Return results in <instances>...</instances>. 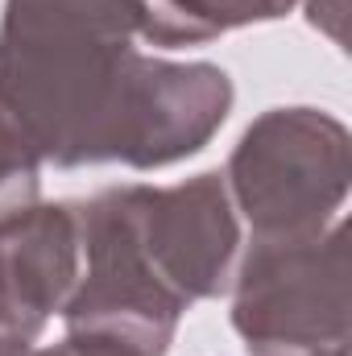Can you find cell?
Instances as JSON below:
<instances>
[{
	"mask_svg": "<svg viewBox=\"0 0 352 356\" xmlns=\"http://www.w3.org/2000/svg\"><path fill=\"white\" fill-rule=\"evenodd\" d=\"M145 21V0H4L0 108L42 162L162 170L220 133L228 71L141 50Z\"/></svg>",
	"mask_w": 352,
	"mask_h": 356,
	"instance_id": "6da1fadb",
	"label": "cell"
},
{
	"mask_svg": "<svg viewBox=\"0 0 352 356\" xmlns=\"http://www.w3.org/2000/svg\"><path fill=\"white\" fill-rule=\"evenodd\" d=\"M83 269L63 307L67 327H104L166 356L178 319L228 290L241 220L224 175L175 186H108L75 203Z\"/></svg>",
	"mask_w": 352,
	"mask_h": 356,
	"instance_id": "7a4b0ae2",
	"label": "cell"
},
{
	"mask_svg": "<svg viewBox=\"0 0 352 356\" xmlns=\"http://www.w3.org/2000/svg\"><path fill=\"white\" fill-rule=\"evenodd\" d=\"M232 327L253 356H349V228L249 236L232 269Z\"/></svg>",
	"mask_w": 352,
	"mask_h": 356,
	"instance_id": "3957f363",
	"label": "cell"
},
{
	"mask_svg": "<svg viewBox=\"0 0 352 356\" xmlns=\"http://www.w3.org/2000/svg\"><path fill=\"white\" fill-rule=\"evenodd\" d=\"M352 182L349 129L319 108H269L237 141L224 186L249 236H311L340 220Z\"/></svg>",
	"mask_w": 352,
	"mask_h": 356,
	"instance_id": "277c9868",
	"label": "cell"
},
{
	"mask_svg": "<svg viewBox=\"0 0 352 356\" xmlns=\"http://www.w3.org/2000/svg\"><path fill=\"white\" fill-rule=\"evenodd\" d=\"M83 269L75 203H33L0 220V356H25L63 315Z\"/></svg>",
	"mask_w": 352,
	"mask_h": 356,
	"instance_id": "5b68a950",
	"label": "cell"
},
{
	"mask_svg": "<svg viewBox=\"0 0 352 356\" xmlns=\"http://www.w3.org/2000/svg\"><path fill=\"white\" fill-rule=\"evenodd\" d=\"M303 0H145L150 21L145 38L158 50H182L211 38H224L245 25L286 17Z\"/></svg>",
	"mask_w": 352,
	"mask_h": 356,
	"instance_id": "8992f818",
	"label": "cell"
},
{
	"mask_svg": "<svg viewBox=\"0 0 352 356\" xmlns=\"http://www.w3.org/2000/svg\"><path fill=\"white\" fill-rule=\"evenodd\" d=\"M42 158L33 141L21 133V124L0 108V220L17 216L38 203L42 191Z\"/></svg>",
	"mask_w": 352,
	"mask_h": 356,
	"instance_id": "52a82bcc",
	"label": "cell"
},
{
	"mask_svg": "<svg viewBox=\"0 0 352 356\" xmlns=\"http://www.w3.org/2000/svg\"><path fill=\"white\" fill-rule=\"evenodd\" d=\"M25 356H162L154 348H145L141 340L133 336H120V332H104V327H67V336L58 344H46V348H29Z\"/></svg>",
	"mask_w": 352,
	"mask_h": 356,
	"instance_id": "ba28073f",
	"label": "cell"
},
{
	"mask_svg": "<svg viewBox=\"0 0 352 356\" xmlns=\"http://www.w3.org/2000/svg\"><path fill=\"white\" fill-rule=\"evenodd\" d=\"M303 4H307V21L340 46L344 42V0H303Z\"/></svg>",
	"mask_w": 352,
	"mask_h": 356,
	"instance_id": "9c48e42d",
	"label": "cell"
}]
</instances>
